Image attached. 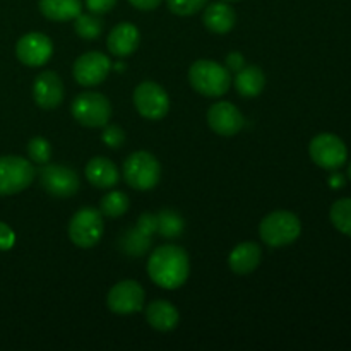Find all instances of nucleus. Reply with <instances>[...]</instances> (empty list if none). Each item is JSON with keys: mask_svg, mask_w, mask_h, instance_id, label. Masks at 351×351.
Instances as JSON below:
<instances>
[{"mask_svg": "<svg viewBox=\"0 0 351 351\" xmlns=\"http://www.w3.org/2000/svg\"><path fill=\"white\" fill-rule=\"evenodd\" d=\"M189 273L191 264L187 252L173 243L158 247L147 261V274L151 281L163 290H177L184 287Z\"/></svg>", "mask_w": 351, "mask_h": 351, "instance_id": "nucleus-1", "label": "nucleus"}, {"mask_svg": "<svg viewBox=\"0 0 351 351\" xmlns=\"http://www.w3.org/2000/svg\"><path fill=\"white\" fill-rule=\"evenodd\" d=\"M189 82L195 93L208 98L226 95L232 84V74L225 65L215 60H197L189 69Z\"/></svg>", "mask_w": 351, "mask_h": 351, "instance_id": "nucleus-2", "label": "nucleus"}, {"mask_svg": "<svg viewBox=\"0 0 351 351\" xmlns=\"http://www.w3.org/2000/svg\"><path fill=\"white\" fill-rule=\"evenodd\" d=\"M302 223L291 211H274L261 221L259 235L269 247H285L300 237Z\"/></svg>", "mask_w": 351, "mask_h": 351, "instance_id": "nucleus-3", "label": "nucleus"}, {"mask_svg": "<svg viewBox=\"0 0 351 351\" xmlns=\"http://www.w3.org/2000/svg\"><path fill=\"white\" fill-rule=\"evenodd\" d=\"M123 178L136 191H151L161 178V165L147 151H136L123 163Z\"/></svg>", "mask_w": 351, "mask_h": 351, "instance_id": "nucleus-4", "label": "nucleus"}, {"mask_svg": "<svg viewBox=\"0 0 351 351\" xmlns=\"http://www.w3.org/2000/svg\"><path fill=\"white\" fill-rule=\"evenodd\" d=\"M72 117L81 123L82 127H105L112 117V105L108 98L101 93L84 91L72 101L71 106Z\"/></svg>", "mask_w": 351, "mask_h": 351, "instance_id": "nucleus-5", "label": "nucleus"}, {"mask_svg": "<svg viewBox=\"0 0 351 351\" xmlns=\"http://www.w3.org/2000/svg\"><path fill=\"white\" fill-rule=\"evenodd\" d=\"M36 177L33 163L21 156H0V195L26 191Z\"/></svg>", "mask_w": 351, "mask_h": 351, "instance_id": "nucleus-6", "label": "nucleus"}, {"mask_svg": "<svg viewBox=\"0 0 351 351\" xmlns=\"http://www.w3.org/2000/svg\"><path fill=\"white\" fill-rule=\"evenodd\" d=\"M103 215L95 208H82L69 223V239L81 249H91L103 237Z\"/></svg>", "mask_w": 351, "mask_h": 351, "instance_id": "nucleus-7", "label": "nucleus"}, {"mask_svg": "<svg viewBox=\"0 0 351 351\" xmlns=\"http://www.w3.org/2000/svg\"><path fill=\"white\" fill-rule=\"evenodd\" d=\"M308 154L317 167L335 171L348 160V147L338 136L329 132L317 134L308 144Z\"/></svg>", "mask_w": 351, "mask_h": 351, "instance_id": "nucleus-8", "label": "nucleus"}, {"mask_svg": "<svg viewBox=\"0 0 351 351\" xmlns=\"http://www.w3.org/2000/svg\"><path fill=\"white\" fill-rule=\"evenodd\" d=\"M134 105L144 119L161 120L170 110V98L160 84L146 81L141 82L134 91Z\"/></svg>", "mask_w": 351, "mask_h": 351, "instance_id": "nucleus-9", "label": "nucleus"}, {"mask_svg": "<svg viewBox=\"0 0 351 351\" xmlns=\"http://www.w3.org/2000/svg\"><path fill=\"white\" fill-rule=\"evenodd\" d=\"M41 187L53 197H72L81 187L77 171L64 165H43L40 170Z\"/></svg>", "mask_w": 351, "mask_h": 351, "instance_id": "nucleus-10", "label": "nucleus"}, {"mask_svg": "<svg viewBox=\"0 0 351 351\" xmlns=\"http://www.w3.org/2000/svg\"><path fill=\"white\" fill-rule=\"evenodd\" d=\"M144 288L137 281L125 280L117 283L106 297V305L117 315H130L144 308Z\"/></svg>", "mask_w": 351, "mask_h": 351, "instance_id": "nucleus-11", "label": "nucleus"}, {"mask_svg": "<svg viewBox=\"0 0 351 351\" xmlns=\"http://www.w3.org/2000/svg\"><path fill=\"white\" fill-rule=\"evenodd\" d=\"M53 53V43L43 33H27L19 38L16 45V55L21 64L27 67H41L47 64Z\"/></svg>", "mask_w": 351, "mask_h": 351, "instance_id": "nucleus-12", "label": "nucleus"}, {"mask_svg": "<svg viewBox=\"0 0 351 351\" xmlns=\"http://www.w3.org/2000/svg\"><path fill=\"white\" fill-rule=\"evenodd\" d=\"M112 62L101 51H88L74 64V79L84 88L98 86L108 77Z\"/></svg>", "mask_w": 351, "mask_h": 351, "instance_id": "nucleus-13", "label": "nucleus"}, {"mask_svg": "<svg viewBox=\"0 0 351 351\" xmlns=\"http://www.w3.org/2000/svg\"><path fill=\"white\" fill-rule=\"evenodd\" d=\"M208 123L213 132L219 136L232 137L237 136L243 129V115L235 105L228 101H219L209 108L208 112Z\"/></svg>", "mask_w": 351, "mask_h": 351, "instance_id": "nucleus-14", "label": "nucleus"}, {"mask_svg": "<svg viewBox=\"0 0 351 351\" xmlns=\"http://www.w3.org/2000/svg\"><path fill=\"white\" fill-rule=\"evenodd\" d=\"M33 98L40 108H58L64 101V82L57 72L45 71L34 79Z\"/></svg>", "mask_w": 351, "mask_h": 351, "instance_id": "nucleus-15", "label": "nucleus"}, {"mask_svg": "<svg viewBox=\"0 0 351 351\" xmlns=\"http://www.w3.org/2000/svg\"><path fill=\"white\" fill-rule=\"evenodd\" d=\"M141 41L139 29L130 23H120L110 31L106 38V47L115 57H129L137 50Z\"/></svg>", "mask_w": 351, "mask_h": 351, "instance_id": "nucleus-16", "label": "nucleus"}, {"mask_svg": "<svg viewBox=\"0 0 351 351\" xmlns=\"http://www.w3.org/2000/svg\"><path fill=\"white\" fill-rule=\"evenodd\" d=\"M263 259V250L257 243H239L228 256V266L235 274H250L259 267Z\"/></svg>", "mask_w": 351, "mask_h": 351, "instance_id": "nucleus-17", "label": "nucleus"}, {"mask_svg": "<svg viewBox=\"0 0 351 351\" xmlns=\"http://www.w3.org/2000/svg\"><path fill=\"white\" fill-rule=\"evenodd\" d=\"M86 178L98 189H112L119 184L120 171L115 163L103 156H96L86 165Z\"/></svg>", "mask_w": 351, "mask_h": 351, "instance_id": "nucleus-18", "label": "nucleus"}, {"mask_svg": "<svg viewBox=\"0 0 351 351\" xmlns=\"http://www.w3.org/2000/svg\"><path fill=\"white\" fill-rule=\"evenodd\" d=\"M146 321L153 329L168 332L175 329L180 321L177 307L167 300H154L146 308Z\"/></svg>", "mask_w": 351, "mask_h": 351, "instance_id": "nucleus-19", "label": "nucleus"}, {"mask_svg": "<svg viewBox=\"0 0 351 351\" xmlns=\"http://www.w3.org/2000/svg\"><path fill=\"white\" fill-rule=\"evenodd\" d=\"M202 23L211 33L226 34L233 29L237 23L235 10L225 2H215L204 10Z\"/></svg>", "mask_w": 351, "mask_h": 351, "instance_id": "nucleus-20", "label": "nucleus"}, {"mask_svg": "<svg viewBox=\"0 0 351 351\" xmlns=\"http://www.w3.org/2000/svg\"><path fill=\"white\" fill-rule=\"evenodd\" d=\"M266 86V75L257 65H247L235 75V88L243 98H256Z\"/></svg>", "mask_w": 351, "mask_h": 351, "instance_id": "nucleus-21", "label": "nucleus"}, {"mask_svg": "<svg viewBox=\"0 0 351 351\" xmlns=\"http://www.w3.org/2000/svg\"><path fill=\"white\" fill-rule=\"evenodd\" d=\"M38 7L47 19L57 23L74 21L82 10L81 0H40Z\"/></svg>", "mask_w": 351, "mask_h": 351, "instance_id": "nucleus-22", "label": "nucleus"}, {"mask_svg": "<svg viewBox=\"0 0 351 351\" xmlns=\"http://www.w3.org/2000/svg\"><path fill=\"white\" fill-rule=\"evenodd\" d=\"M158 233L165 239H178L184 233V219L173 209H161L156 215Z\"/></svg>", "mask_w": 351, "mask_h": 351, "instance_id": "nucleus-23", "label": "nucleus"}, {"mask_svg": "<svg viewBox=\"0 0 351 351\" xmlns=\"http://www.w3.org/2000/svg\"><path fill=\"white\" fill-rule=\"evenodd\" d=\"M130 208V201L123 192L120 191H112L101 199V204H99V211L106 218H120V216L125 215Z\"/></svg>", "mask_w": 351, "mask_h": 351, "instance_id": "nucleus-24", "label": "nucleus"}, {"mask_svg": "<svg viewBox=\"0 0 351 351\" xmlns=\"http://www.w3.org/2000/svg\"><path fill=\"white\" fill-rule=\"evenodd\" d=\"M332 226L343 235L351 237V197H345L336 201L329 211Z\"/></svg>", "mask_w": 351, "mask_h": 351, "instance_id": "nucleus-25", "label": "nucleus"}, {"mask_svg": "<svg viewBox=\"0 0 351 351\" xmlns=\"http://www.w3.org/2000/svg\"><path fill=\"white\" fill-rule=\"evenodd\" d=\"M74 29L84 40H96L103 31V21L96 14H79L74 19Z\"/></svg>", "mask_w": 351, "mask_h": 351, "instance_id": "nucleus-26", "label": "nucleus"}, {"mask_svg": "<svg viewBox=\"0 0 351 351\" xmlns=\"http://www.w3.org/2000/svg\"><path fill=\"white\" fill-rule=\"evenodd\" d=\"M27 154L31 161L38 165H47L51 158V146L45 137H33L27 143Z\"/></svg>", "mask_w": 351, "mask_h": 351, "instance_id": "nucleus-27", "label": "nucleus"}, {"mask_svg": "<svg viewBox=\"0 0 351 351\" xmlns=\"http://www.w3.org/2000/svg\"><path fill=\"white\" fill-rule=\"evenodd\" d=\"M167 3L168 9L177 16H194L208 3V0H167Z\"/></svg>", "mask_w": 351, "mask_h": 351, "instance_id": "nucleus-28", "label": "nucleus"}, {"mask_svg": "<svg viewBox=\"0 0 351 351\" xmlns=\"http://www.w3.org/2000/svg\"><path fill=\"white\" fill-rule=\"evenodd\" d=\"M151 245V237L143 235L137 230H130L125 235V250L134 256H141Z\"/></svg>", "mask_w": 351, "mask_h": 351, "instance_id": "nucleus-29", "label": "nucleus"}, {"mask_svg": "<svg viewBox=\"0 0 351 351\" xmlns=\"http://www.w3.org/2000/svg\"><path fill=\"white\" fill-rule=\"evenodd\" d=\"M101 141L112 149H119L125 143V132L119 125H105L101 132Z\"/></svg>", "mask_w": 351, "mask_h": 351, "instance_id": "nucleus-30", "label": "nucleus"}, {"mask_svg": "<svg viewBox=\"0 0 351 351\" xmlns=\"http://www.w3.org/2000/svg\"><path fill=\"white\" fill-rule=\"evenodd\" d=\"M136 230L146 237H153L158 232V218L153 213H143L137 219Z\"/></svg>", "mask_w": 351, "mask_h": 351, "instance_id": "nucleus-31", "label": "nucleus"}, {"mask_svg": "<svg viewBox=\"0 0 351 351\" xmlns=\"http://www.w3.org/2000/svg\"><path fill=\"white\" fill-rule=\"evenodd\" d=\"M117 0H86V7L91 10V14H106L115 7Z\"/></svg>", "mask_w": 351, "mask_h": 351, "instance_id": "nucleus-32", "label": "nucleus"}, {"mask_svg": "<svg viewBox=\"0 0 351 351\" xmlns=\"http://www.w3.org/2000/svg\"><path fill=\"white\" fill-rule=\"evenodd\" d=\"M14 240H16V237H14L10 226L0 221V250H9L14 245Z\"/></svg>", "mask_w": 351, "mask_h": 351, "instance_id": "nucleus-33", "label": "nucleus"}, {"mask_svg": "<svg viewBox=\"0 0 351 351\" xmlns=\"http://www.w3.org/2000/svg\"><path fill=\"white\" fill-rule=\"evenodd\" d=\"M243 67H245V58L242 57V53L233 51V53H230L228 57H226V69H228L230 72H239L242 71Z\"/></svg>", "mask_w": 351, "mask_h": 351, "instance_id": "nucleus-34", "label": "nucleus"}, {"mask_svg": "<svg viewBox=\"0 0 351 351\" xmlns=\"http://www.w3.org/2000/svg\"><path fill=\"white\" fill-rule=\"evenodd\" d=\"M136 9L139 10H154L161 3V0H129Z\"/></svg>", "mask_w": 351, "mask_h": 351, "instance_id": "nucleus-35", "label": "nucleus"}, {"mask_svg": "<svg viewBox=\"0 0 351 351\" xmlns=\"http://www.w3.org/2000/svg\"><path fill=\"white\" fill-rule=\"evenodd\" d=\"M329 184H331L335 189H339L343 185V177L338 173H332V177L329 178Z\"/></svg>", "mask_w": 351, "mask_h": 351, "instance_id": "nucleus-36", "label": "nucleus"}, {"mask_svg": "<svg viewBox=\"0 0 351 351\" xmlns=\"http://www.w3.org/2000/svg\"><path fill=\"white\" fill-rule=\"evenodd\" d=\"M348 178L351 180V163L348 165Z\"/></svg>", "mask_w": 351, "mask_h": 351, "instance_id": "nucleus-37", "label": "nucleus"}, {"mask_svg": "<svg viewBox=\"0 0 351 351\" xmlns=\"http://www.w3.org/2000/svg\"><path fill=\"white\" fill-rule=\"evenodd\" d=\"M225 2H237V0H225Z\"/></svg>", "mask_w": 351, "mask_h": 351, "instance_id": "nucleus-38", "label": "nucleus"}]
</instances>
